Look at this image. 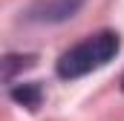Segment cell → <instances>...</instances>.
Here are the masks:
<instances>
[{"instance_id": "obj_1", "label": "cell", "mask_w": 124, "mask_h": 121, "mask_svg": "<svg viewBox=\"0 0 124 121\" xmlns=\"http://www.w3.org/2000/svg\"><path fill=\"white\" fill-rule=\"evenodd\" d=\"M118 49H121V40L116 32H95L58 58V75L69 78V81L81 78L93 69H101L104 63H110L118 55Z\"/></svg>"}, {"instance_id": "obj_2", "label": "cell", "mask_w": 124, "mask_h": 121, "mask_svg": "<svg viewBox=\"0 0 124 121\" xmlns=\"http://www.w3.org/2000/svg\"><path fill=\"white\" fill-rule=\"evenodd\" d=\"M12 98L17 104H23L26 110H38L40 107V98H43V90L38 84H23V87H15L12 90Z\"/></svg>"}, {"instance_id": "obj_3", "label": "cell", "mask_w": 124, "mask_h": 121, "mask_svg": "<svg viewBox=\"0 0 124 121\" xmlns=\"http://www.w3.org/2000/svg\"><path fill=\"white\" fill-rule=\"evenodd\" d=\"M32 63H35V58L32 55H26V58H17V55H9V58L3 60V66H6V81H12V75H15V66H23V69H29Z\"/></svg>"}, {"instance_id": "obj_4", "label": "cell", "mask_w": 124, "mask_h": 121, "mask_svg": "<svg viewBox=\"0 0 124 121\" xmlns=\"http://www.w3.org/2000/svg\"><path fill=\"white\" fill-rule=\"evenodd\" d=\"M121 90H124V78H121Z\"/></svg>"}]
</instances>
